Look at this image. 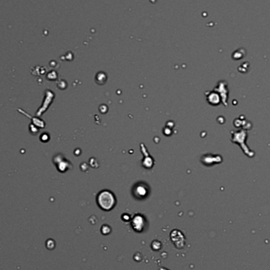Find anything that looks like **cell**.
Masks as SVG:
<instances>
[{
	"label": "cell",
	"instance_id": "obj_1",
	"mask_svg": "<svg viewBox=\"0 0 270 270\" xmlns=\"http://www.w3.org/2000/svg\"><path fill=\"white\" fill-rule=\"evenodd\" d=\"M98 202L100 206L103 209L108 210L111 209L114 205L115 200L112 194L108 191L102 192L98 197Z\"/></svg>",
	"mask_w": 270,
	"mask_h": 270
}]
</instances>
